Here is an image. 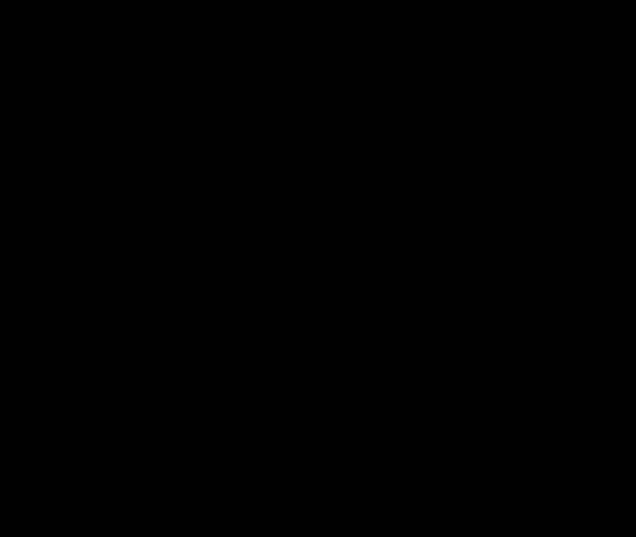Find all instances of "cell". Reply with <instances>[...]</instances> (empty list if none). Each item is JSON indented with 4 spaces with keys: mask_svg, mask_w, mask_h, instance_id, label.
<instances>
[]
</instances>
